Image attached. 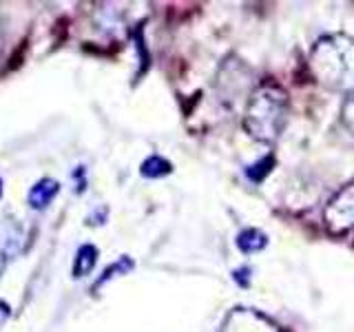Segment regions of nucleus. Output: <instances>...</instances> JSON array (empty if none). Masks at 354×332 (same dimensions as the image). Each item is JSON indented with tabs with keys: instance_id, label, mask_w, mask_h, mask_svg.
Wrapping results in <instances>:
<instances>
[{
	"instance_id": "nucleus-1",
	"label": "nucleus",
	"mask_w": 354,
	"mask_h": 332,
	"mask_svg": "<svg viewBox=\"0 0 354 332\" xmlns=\"http://www.w3.org/2000/svg\"><path fill=\"white\" fill-rule=\"evenodd\" d=\"M308 66L317 82L335 91L354 93V38L332 33L317 40L310 51Z\"/></svg>"
},
{
	"instance_id": "nucleus-2",
	"label": "nucleus",
	"mask_w": 354,
	"mask_h": 332,
	"mask_svg": "<svg viewBox=\"0 0 354 332\" xmlns=\"http://www.w3.org/2000/svg\"><path fill=\"white\" fill-rule=\"evenodd\" d=\"M288 120V98L279 86L266 84L250 98L243 127L254 140L270 144L281 136Z\"/></svg>"
},
{
	"instance_id": "nucleus-3",
	"label": "nucleus",
	"mask_w": 354,
	"mask_h": 332,
	"mask_svg": "<svg viewBox=\"0 0 354 332\" xmlns=\"http://www.w3.org/2000/svg\"><path fill=\"white\" fill-rule=\"evenodd\" d=\"M324 221L332 232H346L354 228V184L346 186L330 199L324 210Z\"/></svg>"
},
{
	"instance_id": "nucleus-4",
	"label": "nucleus",
	"mask_w": 354,
	"mask_h": 332,
	"mask_svg": "<svg viewBox=\"0 0 354 332\" xmlns=\"http://www.w3.org/2000/svg\"><path fill=\"white\" fill-rule=\"evenodd\" d=\"M219 332H279V328L257 310L235 308L226 315Z\"/></svg>"
},
{
	"instance_id": "nucleus-5",
	"label": "nucleus",
	"mask_w": 354,
	"mask_h": 332,
	"mask_svg": "<svg viewBox=\"0 0 354 332\" xmlns=\"http://www.w3.org/2000/svg\"><path fill=\"white\" fill-rule=\"evenodd\" d=\"M58 193H60V182L53 180V177H42V180H38L31 186L27 202L33 210H44Z\"/></svg>"
},
{
	"instance_id": "nucleus-6",
	"label": "nucleus",
	"mask_w": 354,
	"mask_h": 332,
	"mask_svg": "<svg viewBox=\"0 0 354 332\" xmlns=\"http://www.w3.org/2000/svg\"><path fill=\"white\" fill-rule=\"evenodd\" d=\"M95 264H97V248L93 246V243H82L75 252L71 275L75 277V279H82V277H86L88 273H93Z\"/></svg>"
},
{
	"instance_id": "nucleus-7",
	"label": "nucleus",
	"mask_w": 354,
	"mask_h": 332,
	"mask_svg": "<svg viewBox=\"0 0 354 332\" xmlns=\"http://www.w3.org/2000/svg\"><path fill=\"white\" fill-rule=\"evenodd\" d=\"M173 171V164L169 160L160 158V155H151L142 162L140 166V173L142 177H147V180H160V177L169 175Z\"/></svg>"
},
{
	"instance_id": "nucleus-8",
	"label": "nucleus",
	"mask_w": 354,
	"mask_h": 332,
	"mask_svg": "<svg viewBox=\"0 0 354 332\" xmlns=\"http://www.w3.org/2000/svg\"><path fill=\"white\" fill-rule=\"evenodd\" d=\"M266 243H268V237H266L263 232L257 230V228H246V230H241V232H239V237H237V246H239V250H243V252H257V250H263V248H266Z\"/></svg>"
},
{
	"instance_id": "nucleus-9",
	"label": "nucleus",
	"mask_w": 354,
	"mask_h": 332,
	"mask_svg": "<svg viewBox=\"0 0 354 332\" xmlns=\"http://www.w3.org/2000/svg\"><path fill=\"white\" fill-rule=\"evenodd\" d=\"M129 270H133V259L131 257H120L113 266H109V268L102 273V277H100V279L95 282V286H93V290H100V288H102L106 282H111V279H115L118 275H127Z\"/></svg>"
},
{
	"instance_id": "nucleus-10",
	"label": "nucleus",
	"mask_w": 354,
	"mask_h": 332,
	"mask_svg": "<svg viewBox=\"0 0 354 332\" xmlns=\"http://www.w3.org/2000/svg\"><path fill=\"white\" fill-rule=\"evenodd\" d=\"M341 122L343 127L348 129V133L354 138V93H350L346 100H343V107H341Z\"/></svg>"
},
{
	"instance_id": "nucleus-11",
	"label": "nucleus",
	"mask_w": 354,
	"mask_h": 332,
	"mask_svg": "<svg viewBox=\"0 0 354 332\" xmlns=\"http://www.w3.org/2000/svg\"><path fill=\"white\" fill-rule=\"evenodd\" d=\"M270 166H272V158H263L259 164H254L250 166V171H248V177L252 182H261L263 180V175L270 171Z\"/></svg>"
},
{
	"instance_id": "nucleus-12",
	"label": "nucleus",
	"mask_w": 354,
	"mask_h": 332,
	"mask_svg": "<svg viewBox=\"0 0 354 332\" xmlns=\"http://www.w3.org/2000/svg\"><path fill=\"white\" fill-rule=\"evenodd\" d=\"M11 317V306L5 302V299H0V326H5Z\"/></svg>"
},
{
	"instance_id": "nucleus-13",
	"label": "nucleus",
	"mask_w": 354,
	"mask_h": 332,
	"mask_svg": "<svg viewBox=\"0 0 354 332\" xmlns=\"http://www.w3.org/2000/svg\"><path fill=\"white\" fill-rule=\"evenodd\" d=\"M11 257L5 252V250H0V277H3V273H5V268H7V261H9Z\"/></svg>"
},
{
	"instance_id": "nucleus-14",
	"label": "nucleus",
	"mask_w": 354,
	"mask_h": 332,
	"mask_svg": "<svg viewBox=\"0 0 354 332\" xmlns=\"http://www.w3.org/2000/svg\"><path fill=\"white\" fill-rule=\"evenodd\" d=\"M0 197H3V177H0Z\"/></svg>"
}]
</instances>
